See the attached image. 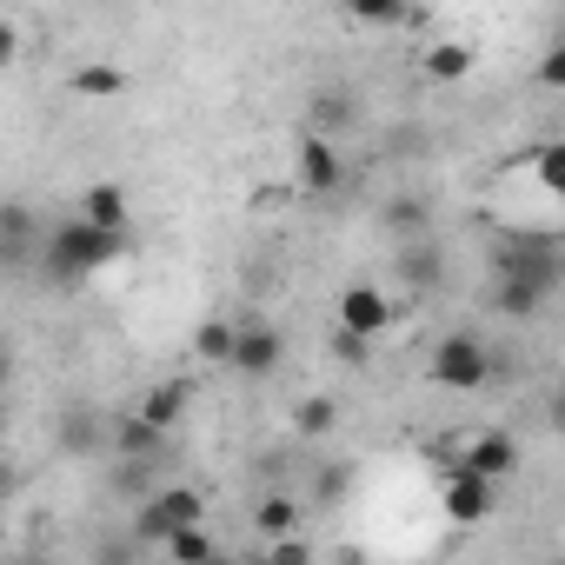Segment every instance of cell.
I'll return each instance as SVG.
<instances>
[{
  "instance_id": "6da1fadb",
  "label": "cell",
  "mask_w": 565,
  "mask_h": 565,
  "mask_svg": "<svg viewBox=\"0 0 565 565\" xmlns=\"http://www.w3.org/2000/svg\"><path fill=\"white\" fill-rule=\"evenodd\" d=\"M114 259H127V233L120 226H100L94 213H74V220H54L47 226L41 273L54 279V287H81V279L107 273Z\"/></svg>"
},
{
  "instance_id": "7a4b0ae2",
  "label": "cell",
  "mask_w": 565,
  "mask_h": 565,
  "mask_svg": "<svg viewBox=\"0 0 565 565\" xmlns=\"http://www.w3.org/2000/svg\"><path fill=\"white\" fill-rule=\"evenodd\" d=\"M492 279H519V287L558 300L565 294V246L552 233H505L492 246Z\"/></svg>"
},
{
  "instance_id": "3957f363",
  "label": "cell",
  "mask_w": 565,
  "mask_h": 565,
  "mask_svg": "<svg viewBox=\"0 0 565 565\" xmlns=\"http://www.w3.org/2000/svg\"><path fill=\"white\" fill-rule=\"evenodd\" d=\"M426 380L439 393H486L492 386V347L479 333H446L433 353H426Z\"/></svg>"
},
{
  "instance_id": "277c9868",
  "label": "cell",
  "mask_w": 565,
  "mask_h": 565,
  "mask_svg": "<svg viewBox=\"0 0 565 565\" xmlns=\"http://www.w3.org/2000/svg\"><path fill=\"white\" fill-rule=\"evenodd\" d=\"M200 519H206L200 486H153V492L140 499V512H134V539H140V545H167L180 525H200Z\"/></svg>"
},
{
  "instance_id": "5b68a950",
  "label": "cell",
  "mask_w": 565,
  "mask_h": 565,
  "mask_svg": "<svg viewBox=\"0 0 565 565\" xmlns=\"http://www.w3.org/2000/svg\"><path fill=\"white\" fill-rule=\"evenodd\" d=\"M114 446V419L107 413H94V406H61V419H54V452L61 459H100Z\"/></svg>"
},
{
  "instance_id": "8992f818",
  "label": "cell",
  "mask_w": 565,
  "mask_h": 565,
  "mask_svg": "<svg viewBox=\"0 0 565 565\" xmlns=\"http://www.w3.org/2000/svg\"><path fill=\"white\" fill-rule=\"evenodd\" d=\"M107 459H153V466H167V459H173V426H153V419L134 406V413L114 419V446H107Z\"/></svg>"
},
{
  "instance_id": "52a82bcc",
  "label": "cell",
  "mask_w": 565,
  "mask_h": 565,
  "mask_svg": "<svg viewBox=\"0 0 565 565\" xmlns=\"http://www.w3.org/2000/svg\"><path fill=\"white\" fill-rule=\"evenodd\" d=\"M340 186H347L340 140H333V134H307V140H300V193H313V200H333Z\"/></svg>"
},
{
  "instance_id": "ba28073f",
  "label": "cell",
  "mask_w": 565,
  "mask_h": 565,
  "mask_svg": "<svg viewBox=\"0 0 565 565\" xmlns=\"http://www.w3.org/2000/svg\"><path fill=\"white\" fill-rule=\"evenodd\" d=\"M47 253V233H41V220H34V206H21V200H8L0 206V259H8L14 273H28L34 259Z\"/></svg>"
},
{
  "instance_id": "9c48e42d",
  "label": "cell",
  "mask_w": 565,
  "mask_h": 565,
  "mask_svg": "<svg viewBox=\"0 0 565 565\" xmlns=\"http://www.w3.org/2000/svg\"><path fill=\"white\" fill-rule=\"evenodd\" d=\"M492 499H499V479H486V472H472V466H459V472L446 479V519H452V525L492 519Z\"/></svg>"
},
{
  "instance_id": "30bf717a",
  "label": "cell",
  "mask_w": 565,
  "mask_h": 565,
  "mask_svg": "<svg viewBox=\"0 0 565 565\" xmlns=\"http://www.w3.org/2000/svg\"><path fill=\"white\" fill-rule=\"evenodd\" d=\"M279 360H287V333H279V327H266V320L239 327V347H233V373H246V380H266Z\"/></svg>"
},
{
  "instance_id": "8fae6325",
  "label": "cell",
  "mask_w": 565,
  "mask_h": 565,
  "mask_svg": "<svg viewBox=\"0 0 565 565\" xmlns=\"http://www.w3.org/2000/svg\"><path fill=\"white\" fill-rule=\"evenodd\" d=\"M399 279H406L413 294H439V287H446V246H439L433 233L399 239Z\"/></svg>"
},
{
  "instance_id": "7c38bea8",
  "label": "cell",
  "mask_w": 565,
  "mask_h": 565,
  "mask_svg": "<svg viewBox=\"0 0 565 565\" xmlns=\"http://www.w3.org/2000/svg\"><path fill=\"white\" fill-rule=\"evenodd\" d=\"M459 466H472V472H486V479H512V472H519V439L499 433V426H486V433L466 439V459H459Z\"/></svg>"
},
{
  "instance_id": "4fadbf2b",
  "label": "cell",
  "mask_w": 565,
  "mask_h": 565,
  "mask_svg": "<svg viewBox=\"0 0 565 565\" xmlns=\"http://www.w3.org/2000/svg\"><path fill=\"white\" fill-rule=\"evenodd\" d=\"M340 327H360V333H373V340H380V333L393 327V300L360 279V287H347V294H340Z\"/></svg>"
},
{
  "instance_id": "5bb4252c",
  "label": "cell",
  "mask_w": 565,
  "mask_h": 565,
  "mask_svg": "<svg viewBox=\"0 0 565 565\" xmlns=\"http://www.w3.org/2000/svg\"><path fill=\"white\" fill-rule=\"evenodd\" d=\"M186 406H193V380H160V386L140 393V413H147L153 426H180Z\"/></svg>"
},
{
  "instance_id": "9a60e30c",
  "label": "cell",
  "mask_w": 565,
  "mask_h": 565,
  "mask_svg": "<svg viewBox=\"0 0 565 565\" xmlns=\"http://www.w3.org/2000/svg\"><path fill=\"white\" fill-rule=\"evenodd\" d=\"M472 67H479V54H472V47H459V41L426 47V81H433V87H459Z\"/></svg>"
},
{
  "instance_id": "2e32d148",
  "label": "cell",
  "mask_w": 565,
  "mask_h": 565,
  "mask_svg": "<svg viewBox=\"0 0 565 565\" xmlns=\"http://www.w3.org/2000/svg\"><path fill=\"white\" fill-rule=\"evenodd\" d=\"M386 226H393V239L433 233V200H426V193H393V200H386Z\"/></svg>"
},
{
  "instance_id": "e0dca14e",
  "label": "cell",
  "mask_w": 565,
  "mask_h": 565,
  "mask_svg": "<svg viewBox=\"0 0 565 565\" xmlns=\"http://www.w3.org/2000/svg\"><path fill=\"white\" fill-rule=\"evenodd\" d=\"M67 87H74L81 100H114V94H127V74H120L114 61H87V67L67 74Z\"/></svg>"
},
{
  "instance_id": "ac0fdd59",
  "label": "cell",
  "mask_w": 565,
  "mask_h": 565,
  "mask_svg": "<svg viewBox=\"0 0 565 565\" xmlns=\"http://www.w3.org/2000/svg\"><path fill=\"white\" fill-rule=\"evenodd\" d=\"M253 525H259V539H287V532L300 525V499H294V492H266V499L253 505Z\"/></svg>"
},
{
  "instance_id": "d6986e66",
  "label": "cell",
  "mask_w": 565,
  "mask_h": 565,
  "mask_svg": "<svg viewBox=\"0 0 565 565\" xmlns=\"http://www.w3.org/2000/svg\"><path fill=\"white\" fill-rule=\"evenodd\" d=\"M532 186L552 193V200H565V140H539V153H532Z\"/></svg>"
},
{
  "instance_id": "ffe728a7",
  "label": "cell",
  "mask_w": 565,
  "mask_h": 565,
  "mask_svg": "<svg viewBox=\"0 0 565 565\" xmlns=\"http://www.w3.org/2000/svg\"><path fill=\"white\" fill-rule=\"evenodd\" d=\"M81 213H94L100 226H120V233H127V193H120L114 180H100V186H87V193H81Z\"/></svg>"
},
{
  "instance_id": "44dd1931",
  "label": "cell",
  "mask_w": 565,
  "mask_h": 565,
  "mask_svg": "<svg viewBox=\"0 0 565 565\" xmlns=\"http://www.w3.org/2000/svg\"><path fill=\"white\" fill-rule=\"evenodd\" d=\"M233 347H239V327H226V320H206V327L193 333V353H200L206 366H233Z\"/></svg>"
},
{
  "instance_id": "7402d4cb",
  "label": "cell",
  "mask_w": 565,
  "mask_h": 565,
  "mask_svg": "<svg viewBox=\"0 0 565 565\" xmlns=\"http://www.w3.org/2000/svg\"><path fill=\"white\" fill-rule=\"evenodd\" d=\"M347 120H353V100H347L340 87H320V94H313V134H333V140H340Z\"/></svg>"
},
{
  "instance_id": "603a6c76",
  "label": "cell",
  "mask_w": 565,
  "mask_h": 565,
  "mask_svg": "<svg viewBox=\"0 0 565 565\" xmlns=\"http://www.w3.org/2000/svg\"><path fill=\"white\" fill-rule=\"evenodd\" d=\"M220 545H213V532L206 525H180L167 545H160V558H213Z\"/></svg>"
},
{
  "instance_id": "cb8c5ba5",
  "label": "cell",
  "mask_w": 565,
  "mask_h": 565,
  "mask_svg": "<svg viewBox=\"0 0 565 565\" xmlns=\"http://www.w3.org/2000/svg\"><path fill=\"white\" fill-rule=\"evenodd\" d=\"M406 8H413V0H347V14L360 28H393V21H406Z\"/></svg>"
},
{
  "instance_id": "d4e9b609",
  "label": "cell",
  "mask_w": 565,
  "mask_h": 565,
  "mask_svg": "<svg viewBox=\"0 0 565 565\" xmlns=\"http://www.w3.org/2000/svg\"><path fill=\"white\" fill-rule=\"evenodd\" d=\"M333 360H340V366H373V333L333 327Z\"/></svg>"
},
{
  "instance_id": "484cf974",
  "label": "cell",
  "mask_w": 565,
  "mask_h": 565,
  "mask_svg": "<svg viewBox=\"0 0 565 565\" xmlns=\"http://www.w3.org/2000/svg\"><path fill=\"white\" fill-rule=\"evenodd\" d=\"M347 486H353V472H347L340 459H327V466L313 472V505H340V499H347Z\"/></svg>"
},
{
  "instance_id": "4316f807",
  "label": "cell",
  "mask_w": 565,
  "mask_h": 565,
  "mask_svg": "<svg viewBox=\"0 0 565 565\" xmlns=\"http://www.w3.org/2000/svg\"><path fill=\"white\" fill-rule=\"evenodd\" d=\"M333 426H340V406L333 399H300V433H320L327 439Z\"/></svg>"
},
{
  "instance_id": "83f0119b",
  "label": "cell",
  "mask_w": 565,
  "mask_h": 565,
  "mask_svg": "<svg viewBox=\"0 0 565 565\" xmlns=\"http://www.w3.org/2000/svg\"><path fill=\"white\" fill-rule=\"evenodd\" d=\"M532 87H552V94L565 87V47H558V41H552V47H545V61L532 67Z\"/></svg>"
},
{
  "instance_id": "f1b7e54d",
  "label": "cell",
  "mask_w": 565,
  "mask_h": 565,
  "mask_svg": "<svg viewBox=\"0 0 565 565\" xmlns=\"http://www.w3.org/2000/svg\"><path fill=\"white\" fill-rule=\"evenodd\" d=\"M266 558H273V565H307L313 552H307V545H300V539L287 532V539H266Z\"/></svg>"
},
{
  "instance_id": "f546056e",
  "label": "cell",
  "mask_w": 565,
  "mask_h": 565,
  "mask_svg": "<svg viewBox=\"0 0 565 565\" xmlns=\"http://www.w3.org/2000/svg\"><path fill=\"white\" fill-rule=\"evenodd\" d=\"M545 426L565 439V380H558V386H552V399H545Z\"/></svg>"
},
{
  "instance_id": "4dcf8cb0",
  "label": "cell",
  "mask_w": 565,
  "mask_h": 565,
  "mask_svg": "<svg viewBox=\"0 0 565 565\" xmlns=\"http://www.w3.org/2000/svg\"><path fill=\"white\" fill-rule=\"evenodd\" d=\"M552 41H558V47H565V21H558V28H552Z\"/></svg>"
}]
</instances>
